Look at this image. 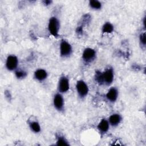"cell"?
I'll use <instances>...</instances> for the list:
<instances>
[{
  "mask_svg": "<svg viewBox=\"0 0 146 146\" xmlns=\"http://www.w3.org/2000/svg\"><path fill=\"white\" fill-rule=\"evenodd\" d=\"M59 28L60 23L58 18L55 17L50 18L48 23V30L51 35L54 37L58 36Z\"/></svg>",
  "mask_w": 146,
  "mask_h": 146,
  "instance_id": "obj_1",
  "label": "cell"
},
{
  "mask_svg": "<svg viewBox=\"0 0 146 146\" xmlns=\"http://www.w3.org/2000/svg\"><path fill=\"white\" fill-rule=\"evenodd\" d=\"M76 90L79 96L81 98H85L88 94L89 89L86 82L82 80L77 81L76 83Z\"/></svg>",
  "mask_w": 146,
  "mask_h": 146,
  "instance_id": "obj_2",
  "label": "cell"
},
{
  "mask_svg": "<svg viewBox=\"0 0 146 146\" xmlns=\"http://www.w3.org/2000/svg\"><path fill=\"white\" fill-rule=\"evenodd\" d=\"M72 52L71 45L66 40L62 39L60 43V55L63 58L69 56Z\"/></svg>",
  "mask_w": 146,
  "mask_h": 146,
  "instance_id": "obj_3",
  "label": "cell"
},
{
  "mask_svg": "<svg viewBox=\"0 0 146 146\" xmlns=\"http://www.w3.org/2000/svg\"><path fill=\"white\" fill-rule=\"evenodd\" d=\"M96 58V51L92 48H86L82 54V59L84 63H90L92 62Z\"/></svg>",
  "mask_w": 146,
  "mask_h": 146,
  "instance_id": "obj_4",
  "label": "cell"
},
{
  "mask_svg": "<svg viewBox=\"0 0 146 146\" xmlns=\"http://www.w3.org/2000/svg\"><path fill=\"white\" fill-rule=\"evenodd\" d=\"M102 74L103 84H106L107 86L110 85L112 83L114 78V72L113 68L109 67L104 72H102Z\"/></svg>",
  "mask_w": 146,
  "mask_h": 146,
  "instance_id": "obj_5",
  "label": "cell"
},
{
  "mask_svg": "<svg viewBox=\"0 0 146 146\" xmlns=\"http://www.w3.org/2000/svg\"><path fill=\"white\" fill-rule=\"evenodd\" d=\"M18 64V59L14 55H10L7 56L6 61V67L10 71L15 70Z\"/></svg>",
  "mask_w": 146,
  "mask_h": 146,
  "instance_id": "obj_6",
  "label": "cell"
},
{
  "mask_svg": "<svg viewBox=\"0 0 146 146\" xmlns=\"http://www.w3.org/2000/svg\"><path fill=\"white\" fill-rule=\"evenodd\" d=\"M70 88V83L68 79L64 75L62 76L58 82V89L60 93H66Z\"/></svg>",
  "mask_w": 146,
  "mask_h": 146,
  "instance_id": "obj_7",
  "label": "cell"
},
{
  "mask_svg": "<svg viewBox=\"0 0 146 146\" xmlns=\"http://www.w3.org/2000/svg\"><path fill=\"white\" fill-rule=\"evenodd\" d=\"M54 107L59 111H62L64 108V99L60 93L56 94L53 98Z\"/></svg>",
  "mask_w": 146,
  "mask_h": 146,
  "instance_id": "obj_8",
  "label": "cell"
},
{
  "mask_svg": "<svg viewBox=\"0 0 146 146\" xmlns=\"http://www.w3.org/2000/svg\"><path fill=\"white\" fill-rule=\"evenodd\" d=\"M107 99L110 102H115L118 97V91L115 87H111L108 91L106 95Z\"/></svg>",
  "mask_w": 146,
  "mask_h": 146,
  "instance_id": "obj_9",
  "label": "cell"
},
{
  "mask_svg": "<svg viewBox=\"0 0 146 146\" xmlns=\"http://www.w3.org/2000/svg\"><path fill=\"white\" fill-rule=\"evenodd\" d=\"M34 78L36 80L39 82H42L47 77V71L42 68H39L36 70L34 72Z\"/></svg>",
  "mask_w": 146,
  "mask_h": 146,
  "instance_id": "obj_10",
  "label": "cell"
},
{
  "mask_svg": "<svg viewBox=\"0 0 146 146\" xmlns=\"http://www.w3.org/2000/svg\"><path fill=\"white\" fill-rule=\"evenodd\" d=\"M97 127L101 133H106L108 131L110 127V123L108 122V120L106 119H102L98 124Z\"/></svg>",
  "mask_w": 146,
  "mask_h": 146,
  "instance_id": "obj_11",
  "label": "cell"
},
{
  "mask_svg": "<svg viewBox=\"0 0 146 146\" xmlns=\"http://www.w3.org/2000/svg\"><path fill=\"white\" fill-rule=\"evenodd\" d=\"M122 120V117L118 113H113L108 118V122L110 125L113 127H116L120 124Z\"/></svg>",
  "mask_w": 146,
  "mask_h": 146,
  "instance_id": "obj_12",
  "label": "cell"
},
{
  "mask_svg": "<svg viewBox=\"0 0 146 146\" xmlns=\"http://www.w3.org/2000/svg\"><path fill=\"white\" fill-rule=\"evenodd\" d=\"M114 27L112 24L109 22H107L103 25L102 31L103 34H109L112 33Z\"/></svg>",
  "mask_w": 146,
  "mask_h": 146,
  "instance_id": "obj_13",
  "label": "cell"
},
{
  "mask_svg": "<svg viewBox=\"0 0 146 146\" xmlns=\"http://www.w3.org/2000/svg\"><path fill=\"white\" fill-rule=\"evenodd\" d=\"M29 127H30L31 130L35 133L39 132L41 129L39 123L36 121H33L30 122Z\"/></svg>",
  "mask_w": 146,
  "mask_h": 146,
  "instance_id": "obj_14",
  "label": "cell"
},
{
  "mask_svg": "<svg viewBox=\"0 0 146 146\" xmlns=\"http://www.w3.org/2000/svg\"><path fill=\"white\" fill-rule=\"evenodd\" d=\"M89 6L94 10H100L102 8V3L97 0H91L89 1Z\"/></svg>",
  "mask_w": 146,
  "mask_h": 146,
  "instance_id": "obj_15",
  "label": "cell"
},
{
  "mask_svg": "<svg viewBox=\"0 0 146 146\" xmlns=\"http://www.w3.org/2000/svg\"><path fill=\"white\" fill-rule=\"evenodd\" d=\"M56 145L58 146H63V145H68L69 144L64 137L59 136L57 139Z\"/></svg>",
  "mask_w": 146,
  "mask_h": 146,
  "instance_id": "obj_16",
  "label": "cell"
},
{
  "mask_svg": "<svg viewBox=\"0 0 146 146\" xmlns=\"http://www.w3.org/2000/svg\"><path fill=\"white\" fill-rule=\"evenodd\" d=\"M95 81L99 84H100V85H103V78H102V72H100L99 71H96L95 72Z\"/></svg>",
  "mask_w": 146,
  "mask_h": 146,
  "instance_id": "obj_17",
  "label": "cell"
},
{
  "mask_svg": "<svg viewBox=\"0 0 146 146\" xmlns=\"http://www.w3.org/2000/svg\"><path fill=\"white\" fill-rule=\"evenodd\" d=\"M15 75L18 79H23L27 76V73L23 70H17L15 71Z\"/></svg>",
  "mask_w": 146,
  "mask_h": 146,
  "instance_id": "obj_18",
  "label": "cell"
},
{
  "mask_svg": "<svg viewBox=\"0 0 146 146\" xmlns=\"http://www.w3.org/2000/svg\"><path fill=\"white\" fill-rule=\"evenodd\" d=\"M139 40L140 42L141 43V44H142L143 46H145V44H146V39H145V33H143L141 34H140V36H139Z\"/></svg>",
  "mask_w": 146,
  "mask_h": 146,
  "instance_id": "obj_19",
  "label": "cell"
},
{
  "mask_svg": "<svg viewBox=\"0 0 146 146\" xmlns=\"http://www.w3.org/2000/svg\"><path fill=\"white\" fill-rule=\"evenodd\" d=\"M76 32L78 35H82L83 34V26L82 25H80L78 27H77Z\"/></svg>",
  "mask_w": 146,
  "mask_h": 146,
  "instance_id": "obj_20",
  "label": "cell"
},
{
  "mask_svg": "<svg viewBox=\"0 0 146 146\" xmlns=\"http://www.w3.org/2000/svg\"><path fill=\"white\" fill-rule=\"evenodd\" d=\"M52 1H50V0H44V1H42V3L44 6H48V5H51L52 3Z\"/></svg>",
  "mask_w": 146,
  "mask_h": 146,
  "instance_id": "obj_21",
  "label": "cell"
}]
</instances>
